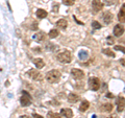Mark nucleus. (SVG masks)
Returning a JSON list of instances; mask_svg holds the SVG:
<instances>
[{
	"label": "nucleus",
	"mask_w": 125,
	"mask_h": 118,
	"mask_svg": "<svg viewBox=\"0 0 125 118\" xmlns=\"http://www.w3.org/2000/svg\"><path fill=\"white\" fill-rule=\"evenodd\" d=\"M61 72L58 71V70H50L49 72L46 73V81L49 83V84H55V83H57L58 81H60L61 78Z\"/></svg>",
	"instance_id": "1"
},
{
	"label": "nucleus",
	"mask_w": 125,
	"mask_h": 118,
	"mask_svg": "<svg viewBox=\"0 0 125 118\" xmlns=\"http://www.w3.org/2000/svg\"><path fill=\"white\" fill-rule=\"evenodd\" d=\"M56 58H57L58 62L64 63V64H68V63H70L72 61V54L69 50H65V51L58 53Z\"/></svg>",
	"instance_id": "2"
},
{
	"label": "nucleus",
	"mask_w": 125,
	"mask_h": 118,
	"mask_svg": "<svg viewBox=\"0 0 125 118\" xmlns=\"http://www.w3.org/2000/svg\"><path fill=\"white\" fill-rule=\"evenodd\" d=\"M27 75H28L30 78H32L33 81H42L43 78H44V75L40 72L38 71L37 69H30L28 72H27Z\"/></svg>",
	"instance_id": "3"
},
{
	"label": "nucleus",
	"mask_w": 125,
	"mask_h": 118,
	"mask_svg": "<svg viewBox=\"0 0 125 118\" xmlns=\"http://www.w3.org/2000/svg\"><path fill=\"white\" fill-rule=\"evenodd\" d=\"M89 88L93 91H97L100 88V81L97 77H91L89 80Z\"/></svg>",
	"instance_id": "4"
},
{
	"label": "nucleus",
	"mask_w": 125,
	"mask_h": 118,
	"mask_svg": "<svg viewBox=\"0 0 125 118\" xmlns=\"http://www.w3.org/2000/svg\"><path fill=\"white\" fill-rule=\"evenodd\" d=\"M20 104L23 107H27V106H29L31 104V97L26 91L22 92V96L20 98Z\"/></svg>",
	"instance_id": "5"
},
{
	"label": "nucleus",
	"mask_w": 125,
	"mask_h": 118,
	"mask_svg": "<svg viewBox=\"0 0 125 118\" xmlns=\"http://www.w3.org/2000/svg\"><path fill=\"white\" fill-rule=\"evenodd\" d=\"M71 75L73 76V78L75 80H83L84 77V73L83 70H79V69H72L71 70Z\"/></svg>",
	"instance_id": "6"
},
{
	"label": "nucleus",
	"mask_w": 125,
	"mask_h": 118,
	"mask_svg": "<svg viewBox=\"0 0 125 118\" xmlns=\"http://www.w3.org/2000/svg\"><path fill=\"white\" fill-rule=\"evenodd\" d=\"M92 6H93V11L95 12V13H98L102 10L103 7V3L100 1V0H93L92 2Z\"/></svg>",
	"instance_id": "7"
},
{
	"label": "nucleus",
	"mask_w": 125,
	"mask_h": 118,
	"mask_svg": "<svg viewBox=\"0 0 125 118\" xmlns=\"http://www.w3.org/2000/svg\"><path fill=\"white\" fill-rule=\"evenodd\" d=\"M116 104H117V110H118V112H122L125 108V98L118 97L116 100Z\"/></svg>",
	"instance_id": "8"
},
{
	"label": "nucleus",
	"mask_w": 125,
	"mask_h": 118,
	"mask_svg": "<svg viewBox=\"0 0 125 118\" xmlns=\"http://www.w3.org/2000/svg\"><path fill=\"white\" fill-rule=\"evenodd\" d=\"M102 19H103V22L104 24H111L112 21H113V15L111 12H105L102 16Z\"/></svg>",
	"instance_id": "9"
},
{
	"label": "nucleus",
	"mask_w": 125,
	"mask_h": 118,
	"mask_svg": "<svg viewBox=\"0 0 125 118\" xmlns=\"http://www.w3.org/2000/svg\"><path fill=\"white\" fill-rule=\"evenodd\" d=\"M123 34H124V27H123V25L117 24L114 27V35L116 37H120V36H122Z\"/></svg>",
	"instance_id": "10"
},
{
	"label": "nucleus",
	"mask_w": 125,
	"mask_h": 118,
	"mask_svg": "<svg viewBox=\"0 0 125 118\" xmlns=\"http://www.w3.org/2000/svg\"><path fill=\"white\" fill-rule=\"evenodd\" d=\"M61 114L64 117L66 118H72L73 117V112H72V110L71 109H68V108H66V109H62L61 110Z\"/></svg>",
	"instance_id": "11"
},
{
	"label": "nucleus",
	"mask_w": 125,
	"mask_h": 118,
	"mask_svg": "<svg viewBox=\"0 0 125 118\" xmlns=\"http://www.w3.org/2000/svg\"><path fill=\"white\" fill-rule=\"evenodd\" d=\"M118 20L121 23H124L125 22V4L122 5V9L120 10L119 14H118Z\"/></svg>",
	"instance_id": "12"
},
{
	"label": "nucleus",
	"mask_w": 125,
	"mask_h": 118,
	"mask_svg": "<svg viewBox=\"0 0 125 118\" xmlns=\"http://www.w3.org/2000/svg\"><path fill=\"white\" fill-rule=\"evenodd\" d=\"M33 64H34V66L37 67L38 69H42L43 67L45 66V63H44V61L42 60V59H40V58H38V59H33Z\"/></svg>",
	"instance_id": "13"
},
{
	"label": "nucleus",
	"mask_w": 125,
	"mask_h": 118,
	"mask_svg": "<svg viewBox=\"0 0 125 118\" xmlns=\"http://www.w3.org/2000/svg\"><path fill=\"white\" fill-rule=\"evenodd\" d=\"M79 100V96L77 94H74V93H70L68 95V101L71 104H75Z\"/></svg>",
	"instance_id": "14"
},
{
	"label": "nucleus",
	"mask_w": 125,
	"mask_h": 118,
	"mask_svg": "<svg viewBox=\"0 0 125 118\" xmlns=\"http://www.w3.org/2000/svg\"><path fill=\"white\" fill-rule=\"evenodd\" d=\"M67 25H68V22L66 21L65 19H61V20H58L56 22V26L61 29H66L67 28Z\"/></svg>",
	"instance_id": "15"
},
{
	"label": "nucleus",
	"mask_w": 125,
	"mask_h": 118,
	"mask_svg": "<svg viewBox=\"0 0 125 118\" xmlns=\"http://www.w3.org/2000/svg\"><path fill=\"white\" fill-rule=\"evenodd\" d=\"M89 107H90V103H89V101L88 100H83V103L80 104V106H79V111L80 112H85L89 109Z\"/></svg>",
	"instance_id": "16"
},
{
	"label": "nucleus",
	"mask_w": 125,
	"mask_h": 118,
	"mask_svg": "<svg viewBox=\"0 0 125 118\" xmlns=\"http://www.w3.org/2000/svg\"><path fill=\"white\" fill-rule=\"evenodd\" d=\"M36 14H37V17L40 18V19H44V18L47 17V15H48L47 14V12L45 10H43V9H39Z\"/></svg>",
	"instance_id": "17"
},
{
	"label": "nucleus",
	"mask_w": 125,
	"mask_h": 118,
	"mask_svg": "<svg viewBox=\"0 0 125 118\" xmlns=\"http://www.w3.org/2000/svg\"><path fill=\"white\" fill-rule=\"evenodd\" d=\"M100 110H101L102 112H106V113L112 112V110H113V105H112V104H105V105H103V106H101Z\"/></svg>",
	"instance_id": "18"
},
{
	"label": "nucleus",
	"mask_w": 125,
	"mask_h": 118,
	"mask_svg": "<svg viewBox=\"0 0 125 118\" xmlns=\"http://www.w3.org/2000/svg\"><path fill=\"white\" fill-rule=\"evenodd\" d=\"M33 39L36 41H38V42H43V41H44V39H45V35H44V33L40 31V33H37L36 35H34Z\"/></svg>",
	"instance_id": "19"
},
{
	"label": "nucleus",
	"mask_w": 125,
	"mask_h": 118,
	"mask_svg": "<svg viewBox=\"0 0 125 118\" xmlns=\"http://www.w3.org/2000/svg\"><path fill=\"white\" fill-rule=\"evenodd\" d=\"M102 53H103V54H106V56L111 57V58H115V57H116V56H115V52L113 51V50L108 49V48H104V49H102Z\"/></svg>",
	"instance_id": "20"
},
{
	"label": "nucleus",
	"mask_w": 125,
	"mask_h": 118,
	"mask_svg": "<svg viewBox=\"0 0 125 118\" xmlns=\"http://www.w3.org/2000/svg\"><path fill=\"white\" fill-rule=\"evenodd\" d=\"M58 34H60V31H58L57 29H51L49 31L48 36H49L50 39H54V38H56L58 36Z\"/></svg>",
	"instance_id": "21"
},
{
	"label": "nucleus",
	"mask_w": 125,
	"mask_h": 118,
	"mask_svg": "<svg viewBox=\"0 0 125 118\" xmlns=\"http://www.w3.org/2000/svg\"><path fill=\"white\" fill-rule=\"evenodd\" d=\"M47 117H48V118H62L61 114H58V113H53V112H49L48 115H47Z\"/></svg>",
	"instance_id": "22"
},
{
	"label": "nucleus",
	"mask_w": 125,
	"mask_h": 118,
	"mask_svg": "<svg viewBox=\"0 0 125 118\" xmlns=\"http://www.w3.org/2000/svg\"><path fill=\"white\" fill-rule=\"evenodd\" d=\"M78 57H79V59H83V60H84V59L88 58V52L85 51V50H81V51L79 52V54H78Z\"/></svg>",
	"instance_id": "23"
},
{
	"label": "nucleus",
	"mask_w": 125,
	"mask_h": 118,
	"mask_svg": "<svg viewBox=\"0 0 125 118\" xmlns=\"http://www.w3.org/2000/svg\"><path fill=\"white\" fill-rule=\"evenodd\" d=\"M62 3H64L65 5H73L74 3H75V0H62Z\"/></svg>",
	"instance_id": "24"
},
{
	"label": "nucleus",
	"mask_w": 125,
	"mask_h": 118,
	"mask_svg": "<svg viewBox=\"0 0 125 118\" xmlns=\"http://www.w3.org/2000/svg\"><path fill=\"white\" fill-rule=\"evenodd\" d=\"M92 26H93V28H95V29H100L101 28L100 23L97 22V21H93L92 22Z\"/></svg>",
	"instance_id": "25"
},
{
	"label": "nucleus",
	"mask_w": 125,
	"mask_h": 118,
	"mask_svg": "<svg viewBox=\"0 0 125 118\" xmlns=\"http://www.w3.org/2000/svg\"><path fill=\"white\" fill-rule=\"evenodd\" d=\"M115 50H119V51L125 53V47L123 46H120V45H116L115 46Z\"/></svg>",
	"instance_id": "26"
},
{
	"label": "nucleus",
	"mask_w": 125,
	"mask_h": 118,
	"mask_svg": "<svg viewBox=\"0 0 125 118\" xmlns=\"http://www.w3.org/2000/svg\"><path fill=\"white\" fill-rule=\"evenodd\" d=\"M114 42H115V41H114V38H113V37H108V38H107V44L112 45Z\"/></svg>",
	"instance_id": "27"
},
{
	"label": "nucleus",
	"mask_w": 125,
	"mask_h": 118,
	"mask_svg": "<svg viewBox=\"0 0 125 118\" xmlns=\"http://www.w3.org/2000/svg\"><path fill=\"white\" fill-rule=\"evenodd\" d=\"M58 7H60V5H58L57 3H56L55 5H53V9H52V12H53V13H57V12H58Z\"/></svg>",
	"instance_id": "28"
},
{
	"label": "nucleus",
	"mask_w": 125,
	"mask_h": 118,
	"mask_svg": "<svg viewBox=\"0 0 125 118\" xmlns=\"http://www.w3.org/2000/svg\"><path fill=\"white\" fill-rule=\"evenodd\" d=\"M32 116H33V117H36V118H43L41 115H38V114H36V113L32 114Z\"/></svg>",
	"instance_id": "29"
},
{
	"label": "nucleus",
	"mask_w": 125,
	"mask_h": 118,
	"mask_svg": "<svg viewBox=\"0 0 125 118\" xmlns=\"http://www.w3.org/2000/svg\"><path fill=\"white\" fill-rule=\"evenodd\" d=\"M120 62H121V64H122V65L125 67V59H121V61H120Z\"/></svg>",
	"instance_id": "30"
},
{
	"label": "nucleus",
	"mask_w": 125,
	"mask_h": 118,
	"mask_svg": "<svg viewBox=\"0 0 125 118\" xmlns=\"http://www.w3.org/2000/svg\"><path fill=\"white\" fill-rule=\"evenodd\" d=\"M20 118H31V117H29V116H27V115H22Z\"/></svg>",
	"instance_id": "31"
},
{
	"label": "nucleus",
	"mask_w": 125,
	"mask_h": 118,
	"mask_svg": "<svg viewBox=\"0 0 125 118\" xmlns=\"http://www.w3.org/2000/svg\"><path fill=\"white\" fill-rule=\"evenodd\" d=\"M107 97H114V96H113L112 94H109V93H108V94H107Z\"/></svg>",
	"instance_id": "32"
}]
</instances>
